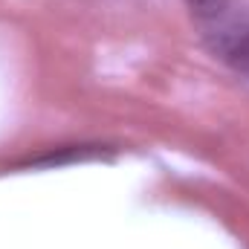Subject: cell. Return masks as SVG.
<instances>
[{
	"mask_svg": "<svg viewBox=\"0 0 249 249\" xmlns=\"http://www.w3.org/2000/svg\"><path fill=\"white\" fill-rule=\"evenodd\" d=\"M188 6L200 18H217L226 9V0H188Z\"/></svg>",
	"mask_w": 249,
	"mask_h": 249,
	"instance_id": "6da1fadb",
	"label": "cell"
}]
</instances>
